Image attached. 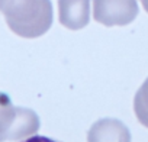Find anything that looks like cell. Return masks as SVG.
I'll return each mask as SVG.
<instances>
[{"mask_svg": "<svg viewBox=\"0 0 148 142\" xmlns=\"http://www.w3.org/2000/svg\"><path fill=\"white\" fill-rule=\"evenodd\" d=\"M87 142H131V132L121 120L105 117L92 125Z\"/></svg>", "mask_w": 148, "mask_h": 142, "instance_id": "cell-5", "label": "cell"}, {"mask_svg": "<svg viewBox=\"0 0 148 142\" xmlns=\"http://www.w3.org/2000/svg\"><path fill=\"white\" fill-rule=\"evenodd\" d=\"M0 12L9 28L23 38L41 36L52 25L51 0H0Z\"/></svg>", "mask_w": 148, "mask_h": 142, "instance_id": "cell-1", "label": "cell"}, {"mask_svg": "<svg viewBox=\"0 0 148 142\" xmlns=\"http://www.w3.org/2000/svg\"><path fill=\"white\" fill-rule=\"evenodd\" d=\"M58 10L62 26L79 31L90 20V0H58Z\"/></svg>", "mask_w": 148, "mask_h": 142, "instance_id": "cell-4", "label": "cell"}, {"mask_svg": "<svg viewBox=\"0 0 148 142\" xmlns=\"http://www.w3.org/2000/svg\"><path fill=\"white\" fill-rule=\"evenodd\" d=\"M141 3H142L144 9H145V10H147V13H148V0H141Z\"/></svg>", "mask_w": 148, "mask_h": 142, "instance_id": "cell-8", "label": "cell"}, {"mask_svg": "<svg viewBox=\"0 0 148 142\" xmlns=\"http://www.w3.org/2000/svg\"><path fill=\"white\" fill-rule=\"evenodd\" d=\"M136 15V0H93L95 20L105 26L129 25Z\"/></svg>", "mask_w": 148, "mask_h": 142, "instance_id": "cell-3", "label": "cell"}, {"mask_svg": "<svg viewBox=\"0 0 148 142\" xmlns=\"http://www.w3.org/2000/svg\"><path fill=\"white\" fill-rule=\"evenodd\" d=\"M134 110L141 125L148 128V79L144 81V84L139 87V90L135 94Z\"/></svg>", "mask_w": 148, "mask_h": 142, "instance_id": "cell-6", "label": "cell"}, {"mask_svg": "<svg viewBox=\"0 0 148 142\" xmlns=\"http://www.w3.org/2000/svg\"><path fill=\"white\" fill-rule=\"evenodd\" d=\"M39 129L38 115L25 107H13L9 97L0 94V141L31 136Z\"/></svg>", "mask_w": 148, "mask_h": 142, "instance_id": "cell-2", "label": "cell"}, {"mask_svg": "<svg viewBox=\"0 0 148 142\" xmlns=\"http://www.w3.org/2000/svg\"><path fill=\"white\" fill-rule=\"evenodd\" d=\"M19 142H61V141H55L52 138H48V136H44V135H31L28 136L26 139H22Z\"/></svg>", "mask_w": 148, "mask_h": 142, "instance_id": "cell-7", "label": "cell"}]
</instances>
